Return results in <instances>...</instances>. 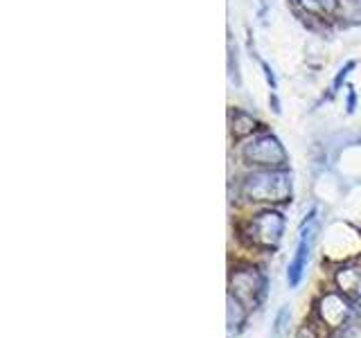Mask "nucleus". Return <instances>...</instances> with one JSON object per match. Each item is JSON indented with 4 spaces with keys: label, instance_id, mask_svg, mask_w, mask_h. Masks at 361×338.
I'll list each match as a JSON object with an SVG mask.
<instances>
[{
    "label": "nucleus",
    "instance_id": "0eeeda50",
    "mask_svg": "<svg viewBox=\"0 0 361 338\" xmlns=\"http://www.w3.org/2000/svg\"><path fill=\"white\" fill-rule=\"evenodd\" d=\"M341 284H343V289L353 291L357 304L361 307V273H359V270H350V275L345 273V280L341 277Z\"/></svg>",
    "mask_w": 361,
    "mask_h": 338
},
{
    "label": "nucleus",
    "instance_id": "423d86ee",
    "mask_svg": "<svg viewBox=\"0 0 361 338\" xmlns=\"http://www.w3.org/2000/svg\"><path fill=\"white\" fill-rule=\"evenodd\" d=\"M298 5L310 14H327L336 7V0H298Z\"/></svg>",
    "mask_w": 361,
    "mask_h": 338
},
{
    "label": "nucleus",
    "instance_id": "20e7f679",
    "mask_svg": "<svg viewBox=\"0 0 361 338\" xmlns=\"http://www.w3.org/2000/svg\"><path fill=\"white\" fill-rule=\"evenodd\" d=\"M251 228V239L257 246L264 248H276L282 239V232H285V217L280 212H262L248 223Z\"/></svg>",
    "mask_w": 361,
    "mask_h": 338
},
{
    "label": "nucleus",
    "instance_id": "1a4fd4ad",
    "mask_svg": "<svg viewBox=\"0 0 361 338\" xmlns=\"http://www.w3.org/2000/svg\"><path fill=\"white\" fill-rule=\"evenodd\" d=\"M341 9H345V18L361 20V0H341Z\"/></svg>",
    "mask_w": 361,
    "mask_h": 338
},
{
    "label": "nucleus",
    "instance_id": "39448f33",
    "mask_svg": "<svg viewBox=\"0 0 361 338\" xmlns=\"http://www.w3.org/2000/svg\"><path fill=\"white\" fill-rule=\"evenodd\" d=\"M231 124L235 135H248L253 133V129L257 127V122L253 120V115H248L246 111H233L231 113Z\"/></svg>",
    "mask_w": 361,
    "mask_h": 338
},
{
    "label": "nucleus",
    "instance_id": "9d476101",
    "mask_svg": "<svg viewBox=\"0 0 361 338\" xmlns=\"http://www.w3.org/2000/svg\"><path fill=\"white\" fill-rule=\"evenodd\" d=\"M259 65H262V70H264V77H267V84L271 86V90H276L278 88V79H276V73H274V68H271L267 61H259Z\"/></svg>",
    "mask_w": 361,
    "mask_h": 338
},
{
    "label": "nucleus",
    "instance_id": "9b49d317",
    "mask_svg": "<svg viewBox=\"0 0 361 338\" xmlns=\"http://www.w3.org/2000/svg\"><path fill=\"white\" fill-rule=\"evenodd\" d=\"M355 106H357V93H355V88L350 86V88H348V101H345V111H348V113H355Z\"/></svg>",
    "mask_w": 361,
    "mask_h": 338
},
{
    "label": "nucleus",
    "instance_id": "7ed1b4c3",
    "mask_svg": "<svg viewBox=\"0 0 361 338\" xmlns=\"http://www.w3.org/2000/svg\"><path fill=\"white\" fill-rule=\"evenodd\" d=\"M314 232H316V210L310 212V217L302 221L300 225V234H298V244L296 251H293V257L287 266V282L291 289H296L300 284V280L307 270V262H310V253H312V244H314Z\"/></svg>",
    "mask_w": 361,
    "mask_h": 338
},
{
    "label": "nucleus",
    "instance_id": "f03ea898",
    "mask_svg": "<svg viewBox=\"0 0 361 338\" xmlns=\"http://www.w3.org/2000/svg\"><path fill=\"white\" fill-rule=\"evenodd\" d=\"M242 158H244V163L264 167V169H285L289 161L285 146H282V142L274 133L253 135V138L242 146Z\"/></svg>",
    "mask_w": 361,
    "mask_h": 338
},
{
    "label": "nucleus",
    "instance_id": "f257e3e1",
    "mask_svg": "<svg viewBox=\"0 0 361 338\" xmlns=\"http://www.w3.org/2000/svg\"><path fill=\"white\" fill-rule=\"evenodd\" d=\"M242 194L251 201L285 203L291 201V174L287 169H262L244 178Z\"/></svg>",
    "mask_w": 361,
    "mask_h": 338
},
{
    "label": "nucleus",
    "instance_id": "6e6552de",
    "mask_svg": "<svg viewBox=\"0 0 361 338\" xmlns=\"http://www.w3.org/2000/svg\"><path fill=\"white\" fill-rule=\"evenodd\" d=\"M355 70V61H345V65L341 68V70L336 73V77H334V82H332V93H338L341 90V86H343V82L348 79V75Z\"/></svg>",
    "mask_w": 361,
    "mask_h": 338
}]
</instances>
